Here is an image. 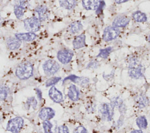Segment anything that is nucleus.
<instances>
[{"label":"nucleus","instance_id":"8","mask_svg":"<svg viewBox=\"0 0 150 133\" xmlns=\"http://www.w3.org/2000/svg\"><path fill=\"white\" fill-rule=\"evenodd\" d=\"M74 56L73 51L69 48H62L57 52L56 57L57 60L62 64H69Z\"/></svg>","mask_w":150,"mask_h":133},{"label":"nucleus","instance_id":"28","mask_svg":"<svg viewBox=\"0 0 150 133\" xmlns=\"http://www.w3.org/2000/svg\"><path fill=\"white\" fill-rule=\"evenodd\" d=\"M25 10H25L24 9L21 8L16 5H13V13L16 18L18 19H21L22 18H23Z\"/></svg>","mask_w":150,"mask_h":133},{"label":"nucleus","instance_id":"10","mask_svg":"<svg viewBox=\"0 0 150 133\" xmlns=\"http://www.w3.org/2000/svg\"><path fill=\"white\" fill-rule=\"evenodd\" d=\"M38 99L35 96H28L23 102V108L27 112L35 111L38 106Z\"/></svg>","mask_w":150,"mask_h":133},{"label":"nucleus","instance_id":"38","mask_svg":"<svg viewBox=\"0 0 150 133\" xmlns=\"http://www.w3.org/2000/svg\"><path fill=\"white\" fill-rule=\"evenodd\" d=\"M4 117L2 114H0V124H2V123L4 122Z\"/></svg>","mask_w":150,"mask_h":133},{"label":"nucleus","instance_id":"7","mask_svg":"<svg viewBox=\"0 0 150 133\" xmlns=\"http://www.w3.org/2000/svg\"><path fill=\"white\" fill-rule=\"evenodd\" d=\"M120 34L119 28L112 26H107L103 31V39L105 42H109L116 39Z\"/></svg>","mask_w":150,"mask_h":133},{"label":"nucleus","instance_id":"32","mask_svg":"<svg viewBox=\"0 0 150 133\" xmlns=\"http://www.w3.org/2000/svg\"><path fill=\"white\" fill-rule=\"evenodd\" d=\"M105 6V3L104 1L101 0V1H100V3H99V5H98V8H97V9L96 10V12L97 15H100V14H101L102 12H103V10Z\"/></svg>","mask_w":150,"mask_h":133},{"label":"nucleus","instance_id":"4","mask_svg":"<svg viewBox=\"0 0 150 133\" xmlns=\"http://www.w3.org/2000/svg\"><path fill=\"white\" fill-rule=\"evenodd\" d=\"M42 70L45 75L52 76L56 74L60 69L59 64L54 60L48 59L42 64Z\"/></svg>","mask_w":150,"mask_h":133},{"label":"nucleus","instance_id":"25","mask_svg":"<svg viewBox=\"0 0 150 133\" xmlns=\"http://www.w3.org/2000/svg\"><path fill=\"white\" fill-rule=\"evenodd\" d=\"M136 124L139 130H145L148 127V121L145 116H139L136 119Z\"/></svg>","mask_w":150,"mask_h":133},{"label":"nucleus","instance_id":"12","mask_svg":"<svg viewBox=\"0 0 150 133\" xmlns=\"http://www.w3.org/2000/svg\"><path fill=\"white\" fill-rule=\"evenodd\" d=\"M48 96L51 100L56 103H61L64 101L63 94L55 86L50 87L48 91Z\"/></svg>","mask_w":150,"mask_h":133},{"label":"nucleus","instance_id":"35","mask_svg":"<svg viewBox=\"0 0 150 133\" xmlns=\"http://www.w3.org/2000/svg\"><path fill=\"white\" fill-rule=\"evenodd\" d=\"M36 97L38 98V100L41 101L42 99V91L39 89H36Z\"/></svg>","mask_w":150,"mask_h":133},{"label":"nucleus","instance_id":"9","mask_svg":"<svg viewBox=\"0 0 150 133\" xmlns=\"http://www.w3.org/2000/svg\"><path fill=\"white\" fill-rule=\"evenodd\" d=\"M41 23L46 21L50 16V12L45 5H39L34 10V15Z\"/></svg>","mask_w":150,"mask_h":133},{"label":"nucleus","instance_id":"33","mask_svg":"<svg viewBox=\"0 0 150 133\" xmlns=\"http://www.w3.org/2000/svg\"><path fill=\"white\" fill-rule=\"evenodd\" d=\"M57 133H70L69 127L64 124L60 125L57 128Z\"/></svg>","mask_w":150,"mask_h":133},{"label":"nucleus","instance_id":"39","mask_svg":"<svg viewBox=\"0 0 150 133\" xmlns=\"http://www.w3.org/2000/svg\"><path fill=\"white\" fill-rule=\"evenodd\" d=\"M3 22H4V19L0 16V26L2 24Z\"/></svg>","mask_w":150,"mask_h":133},{"label":"nucleus","instance_id":"20","mask_svg":"<svg viewBox=\"0 0 150 133\" xmlns=\"http://www.w3.org/2000/svg\"><path fill=\"white\" fill-rule=\"evenodd\" d=\"M100 0H82L83 7L87 10H96L98 6Z\"/></svg>","mask_w":150,"mask_h":133},{"label":"nucleus","instance_id":"2","mask_svg":"<svg viewBox=\"0 0 150 133\" xmlns=\"http://www.w3.org/2000/svg\"><path fill=\"white\" fill-rule=\"evenodd\" d=\"M34 72L33 64L30 61H24L16 67L15 75L21 80H26L33 76Z\"/></svg>","mask_w":150,"mask_h":133},{"label":"nucleus","instance_id":"11","mask_svg":"<svg viewBox=\"0 0 150 133\" xmlns=\"http://www.w3.org/2000/svg\"><path fill=\"white\" fill-rule=\"evenodd\" d=\"M56 115L55 110L50 107H42L38 113V117L40 120H50L54 117Z\"/></svg>","mask_w":150,"mask_h":133},{"label":"nucleus","instance_id":"15","mask_svg":"<svg viewBox=\"0 0 150 133\" xmlns=\"http://www.w3.org/2000/svg\"><path fill=\"white\" fill-rule=\"evenodd\" d=\"M80 91L78 88L73 83L69 85L67 88V96L72 102H77L80 99Z\"/></svg>","mask_w":150,"mask_h":133},{"label":"nucleus","instance_id":"14","mask_svg":"<svg viewBox=\"0 0 150 133\" xmlns=\"http://www.w3.org/2000/svg\"><path fill=\"white\" fill-rule=\"evenodd\" d=\"M130 22V18L125 15L117 16L113 20L112 26L117 28L127 26Z\"/></svg>","mask_w":150,"mask_h":133},{"label":"nucleus","instance_id":"1","mask_svg":"<svg viewBox=\"0 0 150 133\" xmlns=\"http://www.w3.org/2000/svg\"><path fill=\"white\" fill-rule=\"evenodd\" d=\"M145 68L140 63L138 58L130 57L128 60V74L130 78L134 79L142 78L144 76Z\"/></svg>","mask_w":150,"mask_h":133},{"label":"nucleus","instance_id":"21","mask_svg":"<svg viewBox=\"0 0 150 133\" xmlns=\"http://www.w3.org/2000/svg\"><path fill=\"white\" fill-rule=\"evenodd\" d=\"M132 18L138 23H144L147 21L148 17L144 12L141 10H136L132 13Z\"/></svg>","mask_w":150,"mask_h":133},{"label":"nucleus","instance_id":"17","mask_svg":"<svg viewBox=\"0 0 150 133\" xmlns=\"http://www.w3.org/2000/svg\"><path fill=\"white\" fill-rule=\"evenodd\" d=\"M15 37H16L20 41L25 42H30L35 40L38 36L35 33L32 32H25V33H18L15 34Z\"/></svg>","mask_w":150,"mask_h":133},{"label":"nucleus","instance_id":"3","mask_svg":"<svg viewBox=\"0 0 150 133\" xmlns=\"http://www.w3.org/2000/svg\"><path fill=\"white\" fill-rule=\"evenodd\" d=\"M25 125V119L21 116H15L8 120L5 129L11 133H20Z\"/></svg>","mask_w":150,"mask_h":133},{"label":"nucleus","instance_id":"37","mask_svg":"<svg viewBox=\"0 0 150 133\" xmlns=\"http://www.w3.org/2000/svg\"><path fill=\"white\" fill-rule=\"evenodd\" d=\"M130 133H144L141 130H134Z\"/></svg>","mask_w":150,"mask_h":133},{"label":"nucleus","instance_id":"22","mask_svg":"<svg viewBox=\"0 0 150 133\" xmlns=\"http://www.w3.org/2000/svg\"><path fill=\"white\" fill-rule=\"evenodd\" d=\"M83 28V26L80 21H74L68 26V31L72 34H76L80 32Z\"/></svg>","mask_w":150,"mask_h":133},{"label":"nucleus","instance_id":"36","mask_svg":"<svg viewBox=\"0 0 150 133\" xmlns=\"http://www.w3.org/2000/svg\"><path fill=\"white\" fill-rule=\"evenodd\" d=\"M129 1H130V0H114L115 2L117 4H122L124 2H127Z\"/></svg>","mask_w":150,"mask_h":133},{"label":"nucleus","instance_id":"16","mask_svg":"<svg viewBox=\"0 0 150 133\" xmlns=\"http://www.w3.org/2000/svg\"><path fill=\"white\" fill-rule=\"evenodd\" d=\"M5 43L7 48L11 51L19 49L22 44V41L15 36H9L7 37Z\"/></svg>","mask_w":150,"mask_h":133},{"label":"nucleus","instance_id":"27","mask_svg":"<svg viewBox=\"0 0 150 133\" xmlns=\"http://www.w3.org/2000/svg\"><path fill=\"white\" fill-rule=\"evenodd\" d=\"M53 125L50 120L42 121V128L44 133H53Z\"/></svg>","mask_w":150,"mask_h":133},{"label":"nucleus","instance_id":"26","mask_svg":"<svg viewBox=\"0 0 150 133\" xmlns=\"http://www.w3.org/2000/svg\"><path fill=\"white\" fill-rule=\"evenodd\" d=\"M112 51H113V48L112 47H108L100 49L99 50L98 54L97 55V57L101 58L103 59H107Z\"/></svg>","mask_w":150,"mask_h":133},{"label":"nucleus","instance_id":"19","mask_svg":"<svg viewBox=\"0 0 150 133\" xmlns=\"http://www.w3.org/2000/svg\"><path fill=\"white\" fill-rule=\"evenodd\" d=\"M86 35L84 33L76 36L72 42L73 48L74 49H80L86 46Z\"/></svg>","mask_w":150,"mask_h":133},{"label":"nucleus","instance_id":"6","mask_svg":"<svg viewBox=\"0 0 150 133\" xmlns=\"http://www.w3.org/2000/svg\"><path fill=\"white\" fill-rule=\"evenodd\" d=\"M23 26L27 32L35 33L40 30L41 22L33 16L23 20Z\"/></svg>","mask_w":150,"mask_h":133},{"label":"nucleus","instance_id":"24","mask_svg":"<svg viewBox=\"0 0 150 133\" xmlns=\"http://www.w3.org/2000/svg\"><path fill=\"white\" fill-rule=\"evenodd\" d=\"M10 95V89L4 84H0V100L5 101Z\"/></svg>","mask_w":150,"mask_h":133},{"label":"nucleus","instance_id":"18","mask_svg":"<svg viewBox=\"0 0 150 133\" xmlns=\"http://www.w3.org/2000/svg\"><path fill=\"white\" fill-rule=\"evenodd\" d=\"M135 102L138 108H143L148 106L149 100L146 94L144 93H140L135 97Z\"/></svg>","mask_w":150,"mask_h":133},{"label":"nucleus","instance_id":"40","mask_svg":"<svg viewBox=\"0 0 150 133\" xmlns=\"http://www.w3.org/2000/svg\"><path fill=\"white\" fill-rule=\"evenodd\" d=\"M147 40H148V41L150 43V34L148 35V37H147Z\"/></svg>","mask_w":150,"mask_h":133},{"label":"nucleus","instance_id":"31","mask_svg":"<svg viewBox=\"0 0 150 133\" xmlns=\"http://www.w3.org/2000/svg\"><path fill=\"white\" fill-rule=\"evenodd\" d=\"M100 65V62L97 60H93L90 61L87 65L86 68L88 69H95L98 68Z\"/></svg>","mask_w":150,"mask_h":133},{"label":"nucleus","instance_id":"30","mask_svg":"<svg viewBox=\"0 0 150 133\" xmlns=\"http://www.w3.org/2000/svg\"><path fill=\"white\" fill-rule=\"evenodd\" d=\"M14 5L27 10L30 6V1L29 0H16Z\"/></svg>","mask_w":150,"mask_h":133},{"label":"nucleus","instance_id":"29","mask_svg":"<svg viewBox=\"0 0 150 133\" xmlns=\"http://www.w3.org/2000/svg\"><path fill=\"white\" fill-rule=\"evenodd\" d=\"M61 79L62 78L60 76H52L47 79V80L45 82V86L48 88L51 87L52 86H54L61 80Z\"/></svg>","mask_w":150,"mask_h":133},{"label":"nucleus","instance_id":"23","mask_svg":"<svg viewBox=\"0 0 150 133\" xmlns=\"http://www.w3.org/2000/svg\"><path fill=\"white\" fill-rule=\"evenodd\" d=\"M60 6L67 10H71L76 6L77 0H59Z\"/></svg>","mask_w":150,"mask_h":133},{"label":"nucleus","instance_id":"34","mask_svg":"<svg viewBox=\"0 0 150 133\" xmlns=\"http://www.w3.org/2000/svg\"><path fill=\"white\" fill-rule=\"evenodd\" d=\"M73 133H88V132L84 126L79 125L74 128Z\"/></svg>","mask_w":150,"mask_h":133},{"label":"nucleus","instance_id":"13","mask_svg":"<svg viewBox=\"0 0 150 133\" xmlns=\"http://www.w3.org/2000/svg\"><path fill=\"white\" fill-rule=\"evenodd\" d=\"M66 80H70L72 82L77 84L81 87H86L90 83V79L85 76H78L75 75H70L64 79V82Z\"/></svg>","mask_w":150,"mask_h":133},{"label":"nucleus","instance_id":"5","mask_svg":"<svg viewBox=\"0 0 150 133\" xmlns=\"http://www.w3.org/2000/svg\"><path fill=\"white\" fill-rule=\"evenodd\" d=\"M98 113L102 120L111 121L114 114V108L110 103H103L98 107Z\"/></svg>","mask_w":150,"mask_h":133}]
</instances>
